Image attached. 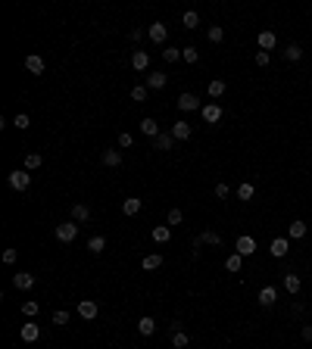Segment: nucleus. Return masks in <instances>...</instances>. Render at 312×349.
<instances>
[{
    "label": "nucleus",
    "instance_id": "1",
    "mask_svg": "<svg viewBox=\"0 0 312 349\" xmlns=\"http://www.w3.org/2000/svg\"><path fill=\"white\" fill-rule=\"evenodd\" d=\"M75 237H78V225H75V221H63V225H56V240L72 243Z\"/></svg>",
    "mask_w": 312,
    "mask_h": 349
},
{
    "label": "nucleus",
    "instance_id": "2",
    "mask_svg": "<svg viewBox=\"0 0 312 349\" xmlns=\"http://www.w3.org/2000/svg\"><path fill=\"white\" fill-rule=\"evenodd\" d=\"M209 243V246H222V234H216V231H203L200 237H193V253H200V246Z\"/></svg>",
    "mask_w": 312,
    "mask_h": 349
},
{
    "label": "nucleus",
    "instance_id": "3",
    "mask_svg": "<svg viewBox=\"0 0 312 349\" xmlns=\"http://www.w3.org/2000/svg\"><path fill=\"white\" fill-rule=\"evenodd\" d=\"M6 181H10L13 190H28L31 175H28V172H19V168H16V172H10V178H6Z\"/></svg>",
    "mask_w": 312,
    "mask_h": 349
},
{
    "label": "nucleus",
    "instance_id": "4",
    "mask_svg": "<svg viewBox=\"0 0 312 349\" xmlns=\"http://www.w3.org/2000/svg\"><path fill=\"white\" fill-rule=\"evenodd\" d=\"M234 253H240V256H253V253H256V240H253L250 234L238 237V243H234Z\"/></svg>",
    "mask_w": 312,
    "mask_h": 349
},
{
    "label": "nucleus",
    "instance_id": "5",
    "mask_svg": "<svg viewBox=\"0 0 312 349\" xmlns=\"http://www.w3.org/2000/svg\"><path fill=\"white\" fill-rule=\"evenodd\" d=\"M147 35H150L153 44H163V41L168 38V25H166V22H153V25L147 28Z\"/></svg>",
    "mask_w": 312,
    "mask_h": 349
},
{
    "label": "nucleus",
    "instance_id": "6",
    "mask_svg": "<svg viewBox=\"0 0 312 349\" xmlns=\"http://www.w3.org/2000/svg\"><path fill=\"white\" fill-rule=\"evenodd\" d=\"M200 116H203L206 125H216L218 118H222V106H218V103H206L203 109H200Z\"/></svg>",
    "mask_w": 312,
    "mask_h": 349
},
{
    "label": "nucleus",
    "instance_id": "7",
    "mask_svg": "<svg viewBox=\"0 0 312 349\" xmlns=\"http://www.w3.org/2000/svg\"><path fill=\"white\" fill-rule=\"evenodd\" d=\"M13 287H16V290H31V287H35V275H28V271L13 275Z\"/></svg>",
    "mask_w": 312,
    "mask_h": 349
},
{
    "label": "nucleus",
    "instance_id": "8",
    "mask_svg": "<svg viewBox=\"0 0 312 349\" xmlns=\"http://www.w3.org/2000/svg\"><path fill=\"white\" fill-rule=\"evenodd\" d=\"M131 69H138V72L150 69V53H147V50H134V53H131Z\"/></svg>",
    "mask_w": 312,
    "mask_h": 349
},
{
    "label": "nucleus",
    "instance_id": "9",
    "mask_svg": "<svg viewBox=\"0 0 312 349\" xmlns=\"http://www.w3.org/2000/svg\"><path fill=\"white\" fill-rule=\"evenodd\" d=\"M172 147H175L172 131H159L156 138H153V150H172Z\"/></svg>",
    "mask_w": 312,
    "mask_h": 349
},
{
    "label": "nucleus",
    "instance_id": "10",
    "mask_svg": "<svg viewBox=\"0 0 312 349\" xmlns=\"http://www.w3.org/2000/svg\"><path fill=\"white\" fill-rule=\"evenodd\" d=\"M97 312H100V309H97V302H94V300H81V302H78V315H81L84 321L97 318Z\"/></svg>",
    "mask_w": 312,
    "mask_h": 349
},
{
    "label": "nucleus",
    "instance_id": "11",
    "mask_svg": "<svg viewBox=\"0 0 312 349\" xmlns=\"http://www.w3.org/2000/svg\"><path fill=\"white\" fill-rule=\"evenodd\" d=\"M25 69H28L31 75H44V56H38V53L25 56Z\"/></svg>",
    "mask_w": 312,
    "mask_h": 349
},
{
    "label": "nucleus",
    "instance_id": "12",
    "mask_svg": "<svg viewBox=\"0 0 312 349\" xmlns=\"http://www.w3.org/2000/svg\"><path fill=\"white\" fill-rule=\"evenodd\" d=\"M288 250H290L288 237H275V240H272V256L275 259H284V256H288Z\"/></svg>",
    "mask_w": 312,
    "mask_h": 349
},
{
    "label": "nucleus",
    "instance_id": "13",
    "mask_svg": "<svg viewBox=\"0 0 312 349\" xmlns=\"http://www.w3.org/2000/svg\"><path fill=\"white\" fill-rule=\"evenodd\" d=\"M178 109H181V113H191V109H203V106H200V100L193 97V93H181V97H178Z\"/></svg>",
    "mask_w": 312,
    "mask_h": 349
},
{
    "label": "nucleus",
    "instance_id": "14",
    "mask_svg": "<svg viewBox=\"0 0 312 349\" xmlns=\"http://www.w3.org/2000/svg\"><path fill=\"white\" fill-rule=\"evenodd\" d=\"M191 134H193L191 122H175V125H172V138H175V140H188Z\"/></svg>",
    "mask_w": 312,
    "mask_h": 349
},
{
    "label": "nucleus",
    "instance_id": "15",
    "mask_svg": "<svg viewBox=\"0 0 312 349\" xmlns=\"http://www.w3.org/2000/svg\"><path fill=\"white\" fill-rule=\"evenodd\" d=\"M103 165H109V168H119L122 165V150H103Z\"/></svg>",
    "mask_w": 312,
    "mask_h": 349
},
{
    "label": "nucleus",
    "instance_id": "16",
    "mask_svg": "<svg viewBox=\"0 0 312 349\" xmlns=\"http://www.w3.org/2000/svg\"><path fill=\"white\" fill-rule=\"evenodd\" d=\"M300 287H303L300 275H293V271H290V275H284V290H288V293L297 296V293H300Z\"/></svg>",
    "mask_w": 312,
    "mask_h": 349
},
{
    "label": "nucleus",
    "instance_id": "17",
    "mask_svg": "<svg viewBox=\"0 0 312 349\" xmlns=\"http://www.w3.org/2000/svg\"><path fill=\"white\" fill-rule=\"evenodd\" d=\"M259 50H275V44H278V38H275V31H259Z\"/></svg>",
    "mask_w": 312,
    "mask_h": 349
},
{
    "label": "nucleus",
    "instance_id": "18",
    "mask_svg": "<svg viewBox=\"0 0 312 349\" xmlns=\"http://www.w3.org/2000/svg\"><path fill=\"white\" fill-rule=\"evenodd\" d=\"M256 300H259V305H275V300H278V290H275V287H263Z\"/></svg>",
    "mask_w": 312,
    "mask_h": 349
},
{
    "label": "nucleus",
    "instance_id": "19",
    "mask_svg": "<svg viewBox=\"0 0 312 349\" xmlns=\"http://www.w3.org/2000/svg\"><path fill=\"white\" fill-rule=\"evenodd\" d=\"M306 237V221H293L288 228V240H303Z\"/></svg>",
    "mask_w": 312,
    "mask_h": 349
},
{
    "label": "nucleus",
    "instance_id": "20",
    "mask_svg": "<svg viewBox=\"0 0 312 349\" xmlns=\"http://www.w3.org/2000/svg\"><path fill=\"white\" fill-rule=\"evenodd\" d=\"M141 265H144V271H156L159 265H163V256H159V253H147Z\"/></svg>",
    "mask_w": 312,
    "mask_h": 349
},
{
    "label": "nucleus",
    "instance_id": "21",
    "mask_svg": "<svg viewBox=\"0 0 312 349\" xmlns=\"http://www.w3.org/2000/svg\"><path fill=\"white\" fill-rule=\"evenodd\" d=\"M206 91H209V97H213V100H218L225 91H228V84H225L222 78H216V81H209V88H206Z\"/></svg>",
    "mask_w": 312,
    "mask_h": 349
},
{
    "label": "nucleus",
    "instance_id": "22",
    "mask_svg": "<svg viewBox=\"0 0 312 349\" xmlns=\"http://www.w3.org/2000/svg\"><path fill=\"white\" fill-rule=\"evenodd\" d=\"M147 88H153V91L166 88V75L163 72H147Z\"/></svg>",
    "mask_w": 312,
    "mask_h": 349
},
{
    "label": "nucleus",
    "instance_id": "23",
    "mask_svg": "<svg viewBox=\"0 0 312 349\" xmlns=\"http://www.w3.org/2000/svg\"><path fill=\"white\" fill-rule=\"evenodd\" d=\"M38 337H41V327L38 325H22V340H25V343H35Z\"/></svg>",
    "mask_w": 312,
    "mask_h": 349
},
{
    "label": "nucleus",
    "instance_id": "24",
    "mask_svg": "<svg viewBox=\"0 0 312 349\" xmlns=\"http://www.w3.org/2000/svg\"><path fill=\"white\" fill-rule=\"evenodd\" d=\"M91 218V209L84 206V203H75L72 206V221H88Z\"/></svg>",
    "mask_w": 312,
    "mask_h": 349
},
{
    "label": "nucleus",
    "instance_id": "25",
    "mask_svg": "<svg viewBox=\"0 0 312 349\" xmlns=\"http://www.w3.org/2000/svg\"><path fill=\"white\" fill-rule=\"evenodd\" d=\"M138 330H141V334H144V337H150V334H153V330H156V321L150 318V315H144V318L138 321Z\"/></svg>",
    "mask_w": 312,
    "mask_h": 349
},
{
    "label": "nucleus",
    "instance_id": "26",
    "mask_svg": "<svg viewBox=\"0 0 312 349\" xmlns=\"http://www.w3.org/2000/svg\"><path fill=\"white\" fill-rule=\"evenodd\" d=\"M122 212H125V215H138V212H141V200L138 197H128V200L122 203Z\"/></svg>",
    "mask_w": 312,
    "mask_h": 349
},
{
    "label": "nucleus",
    "instance_id": "27",
    "mask_svg": "<svg viewBox=\"0 0 312 349\" xmlns=\"http://www.w3.org/2000/svg\"><path fill=\"white\" fill-rule=\"evenodd\" d=\"M41 163H44V156H41V153H28V156H25V172H35V168H41Z\"/></svg>",
    "mask_w": 312,
    "mask_h": 349
},
{
    "label": "nucleus",
    "instance_id": "28",
    "mask_svg": "<svg viewBox=\"0 0 312 349\" xmlns=\"http://www.w3.org/2000/svg\"><path fill=\"white\" fill-rule=\"evenodd\" d=\"M240 265H243V256H240V253H234V256H228V259H225V268H228L231 275H238V271H240Z\"/></svg>",
    "mask_w": 312,
    "mask_h": 349
},
{
    "label": "nucleus",
    "instance_id": "29",
    "mask_svg": "<svg viewBox=\"0 0 312 349\" xmlns=\"http://www.w3.org/2000/svg\"><path fill=\"white\" fill-rule=\"evenodd\" d=\"M168 237H172V228H168V225H156V228H153V240H156V243H166Z\"/></svg>",
    "mask_w": 312,
    "mask_h": 349
},
{
    "label": "nucleus",
    "instance_id": "30",
    "mask_svg": "<svg viewBox=\"0 0 312 349\" xmlns=\"http://www.w3.org/2000/svg\"><path fill=\"white\" fill-rule=\"evenodd\" d=\"M141 131H144L147 138H156V134H159V125H156V118H144V122H141Z\"/></svg>",
    "mask_w": 312,
    "mask_h": 349
},
{
    "label": "nucleus",
    "instance_id": "31",
    "mask_svg": "<svg viewBox=\"0 0 312 349\" xmlns=\"http://www.w3.org/2000/svg\"><path fill=\"white\" fill-rule=\"evenodd\" d=\"M238 197H240L243 203H247V200H253V197H256V187H253V184H247V181H243V184L238 187Z\"/></svg>",
    "mask_w": 312,
    "mask_h": 349
},
{
    "label": "nucleus",
    "instance_id": "32",
    "mask_svg": "<svg viewBox=\"0 0 312 349\" xmlns=\"http://www.w3.org/2000/svg\"><path fill=\"white\" fill-rule=\"evenodd\" d=\"M88 250H91V253H103V250H106V237H100V234L91 237V240H88Z\"/></svg>",
    "mask_w": 312,
    "mask_h": 349
},
{
    "label": "nucleus",
    "instance_id": "33",
    "mask_svg": "<svg viewBox=\"0 0 312 349\" xmlns=\"http://www.w3.org/2000/svg\"><path fill=\"white\" fill-rule=\"evenodd\" d=\"M206 38L213 41V44H222V38H225V28H222V25H213V28L206 31Z\"/></svg>",
    "mask_w": 312,
    "mask_h": 349
},
{
    "label": "nucleus",
    "instance_id": "34",
    "mask_svg": "<svg viewBox=\"0 0 312 349\" xmlns=\"http://www.w3.org/2000/svg\"><path fill=\"white\" fill-rule=\"evenodd\" d=\"M181 59H184V63H197V59H200V53H197V47H181Z\"/></svg>",
    "mask_w": 312,
    "mask_h": 349
},
{
    "label": "nucleus",
    "instance_id": "35",
    "mask_svg": "<svg viewBox=\"0 0 312 349\" xmlns=\"http://www.w3.org/2000/svg\"><path fill=\"white\" fill-rule=\"evenodd\" d=\"M188 343H191V340H188V334H184V330H175V334H172V346H175V349H184Z\"/></svg>",
    "mask_w": 312,
    "mask_h": 349
},
{
    "label": "nucleus",
    "instance_id": "36",
    "mask_svg": "<svg viewBox=\"0 0 312 349\" xmlns=\"http://www.w3.org/2000/svg\"><path fill=\"white\" fill-rule=\"evenodd\" d=\"M300 56H303V47H297V44H290L288 50H284V59H288V63H297Z\"/></svg>",
    "mask_w": 312,
    "mask_h": 349
},
{
    "label": "nucleus",
    "instance_id": "37",
    "mask_svg": "<svg viewBox=\"0 0 312 349\" xmlns=\"http://www.w3.org/2000/svg\"><path fill=\"white\" fill-rule=\"evenodd\" d=\"M131 100H138V103L147 100V88H144V84H134V88H131Z\"/></svg>",
    "mask_w": 312,
    "mask_h": 349
},
{
    "label": "nucleus",
    "instance_id": "38",
    "mask_svg": "<svg viewBox=\"0 0 312 349\" xmlns=\"http://www.w3.org/2000/svg\"><path fill=\"white\" fill-rule=\"evenodd\" d=\"M181 22H184V28H197V25H200V16L191 10V13H184V19H181Z\"/></svg>",
    "mask_w": 312,
    "mask_h": 349
},
{
    "label": "nucleus",
    "instance_id": "39",
    "mask_svg": "<svg viewBox=\"0 0 312 349\" xmlns=\"http://www.w3.org/2000/svg\"><path fill=\"white\" fill-rule=\"evenodd\" d=\"M163 59H166V63H175V59H181V50L178 47H166L163 50Z\"/></svg>",
    "mask_w": 312,
    "mask_h": 349
},
{
    "label": "nucleus",
    "instance_id": "40",
    "mask_svg": "<svg viewBox=\"0 0 312 349\" xmlns=\"http://www.w3.org/2000/svg\"><path fill=\"white\" fill-rule=\"evenodd\" d=\"M38 309H41V305L35 300H25L22 302V315H28V318H31V315H38Z\"/></svg>",
    "mask_w": 312,
    "mask_h": 349
},
{
    "label": "nucleus",
    "instance_id": "41",
    "mask_svg": "<svg viewBox=\"0 0 312 349\" xmlns=\"http://www.w3.org/2000/svg\"><path fill=\"white\" fill-rule=\"evenodd\" d=\"M13 125H16V128H19V131H25V128H28V125H31V118L25 116V113H19V116L13 118Z\"/></svg>",
    "mask_w": 312,
    "mask_h": 349
},
{
    "label": "nucleus",
    "instance_id": "42",
    "mask_svg": "<svg viewBox=\"0 0 312 349\" xmlns=\"http://www.w3.org/2000/svg\"><path fill=\"white\" fill-rule=\"evenodd\" d=\"M181 218H184L181 209H168V228H172V225H181Z\"/></svg>",
    "mask_w": 312,
    "mask_h": 349
},
{
    "label": "nucleus",
    "instance_id": "43",
    "mask_svg": "<svg viewBox=\"0 0 312 349\" xmlns=\"http://www.w3.org/2000/svg\"><path fill=\"white\" fill-rule=\"evenodd\" d=\"M228 193H231V187L225 184V181H218V184H216V197H218V200H225Z\"/></svg>",
    "mask_w": 312,
    "mask_h": 349
},
{
    "label": "nucleus",
    "instance_id": "44",
    "mask_svg": "<svg viewBox=\"0 0 312 349\" xmlns=\"http://www.w3.org/2000/svg\"><path fill=\"white\" fill-rule=\"evenodd\" d=\"M53 325H69V312H53Z\"/></svg>",
    "mask_w": 312,
    "mask_h": 349
},
{
    "label": "nucleus",
    "instance_id": "45",
    "mask_svg": "<svg viewBox=\"0 0 312 349\" xmlns=\"http://www.w3.org/2000/svg\"><path fill=\"white\" fill-rule=\"evenodd\" d=\"M268 50H256V66H268Z\"/></svg>",
    "mask_w": 312,
    "mask_h": 349
},
{
    "label": "nucleus",
    "instance_id": "46",
    "mask_svg": "<svg viewBox=\"0 0 312 349\" xmlns=\"http://www.w3.org/2000/svg\"><path fill=\"white\" fill-rule=\"evenodd\" d=\"M131 143H134V138H131L128 131H122V134H119V147H131Z\"/></svg>",
    "mask_w": 312,
    "mask_h": 349
},
{
    "label": "nucleus",
    "instance_id": "47",
    "mask_svg": "<svg viewBox=\"0 0 312 349\" xmlns=\"http://www.w3.org/2000/svg\"><path fill=\"white\" fill-rule=\"evenodd\" d=\"M16 256H19L16 250H3V262H6V265H13V262H16Z\"/></svg>",
    "mask_w": 312,
    "mask_h": 349
},
{
    "label": "nucleus",
    "instance_id": "48",
    "mask_svg": "<svg viewBox=\"0 0 312 349\" xmlns=\"http://www.w3.org/2000/svg\"><path fill=\"white\" fill-rule=\"evenodd\" d=\"M303 340H312V325H306V327H303Z\"/></svg>",
    "mask_w": 312,
    "mask_h": 349
},
{
    "label": "nucleus",
    "instance_id": "49",
    "mask_svg": "<svg viewBox=\"0 0 312 349\" xmlns=\"http://www.w3.org/2000/svg\"><path fill=\"white\" fill-rule=\"evenodd\" d=\"M309 315H312V312H309Z\"/></svg>",
    "mask_w": 312,
    "mask_h": 349
}]
</instances>
